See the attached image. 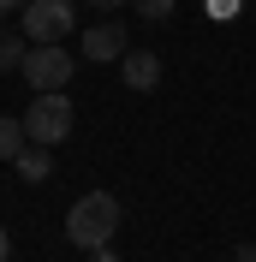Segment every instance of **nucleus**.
<instances>
[{"mask_svg":"<svg viewBox=\"0 0 256 262\" xmlns=\"http://www.w3.org/2000/svg\"><path fill=\"white\" fill-rule=\"evenodd\" d=\"M6 256H12V238H6V227H0V262H6Z\"/></svg>","mask_w":256,"mask_h":262,"instance_id":"14","label":"nucleus"},{"mask_svg":"<svg viewBox=\"0 0 256 262\" xmlns=\"http://www.w3.org/2000/svg\"><path fill=\"white\" fill-rule=\"evenodd\" d=\"M24 54H30V42L12 30H0V72H12V66H24Z\"/></svg>","mask_w":256,"mask_h":262,"instance_id":"9","label":"nucleus"},{"mask_svg":"<svg viewBox=\"0 0 256 262\" xmlns=\"http://www.w3.org/2000/svg\"><path fill=\"white\" fill-rule=\"evenodd\" d=\"M18 173H24V179H30V185H42V179H48V173H54L48 149H42V143H24V155H18Z\"/></svg>","mask_w":256,"mask_h":262,"instance_id":"8","label":"nucleus"},{"mask_svg":"<svg viewBox=\"0 0 256 262\" xmlns=\"http://www.w3.org/2000/svg\"><path fill=\"white\" fill-rule=\"evenodd\" d=\"M119 72H125L131 90H155V83H161V60H155V54H143V48H131L125 60H119Z\"/></svg>","mask_w":256,"mask_h":262,"instance_id":"6","label":"nucleus"},{"mask_svg":"<svg viewBox=\"0 0 256 262\" xmlns=\"http://www.w3.org/2000/svg\"><path fill=\"white\" fill-rule=\"evenodd\" d=\"M24 143H30V137H24V119L0 114V161H18V155H24Z\"/></svg>","mask_w":256,"mask_h":262,"instance_id":"7","label":"nucleus"},{"mask_svg":"<svg viewBox=\"0 0 256 262\" xmlns=\"http://www.w3.org/2000/svg\"><path fill=\"white\" fill-rule=\"evenodd\" d=\"M90 262H119V256H113V245H108V250H90Z\"/></svg>","mask_w":256,"mask_h":262,"instance_id":"12","label":"nucleus"},{"mask_svg":"<svg viewBox=\"0 0 256 262\" xmlns=\"http://www.w3.org/2000/svg\"><path fill=\"white\" fill-rule=\"evenodd\" d=\"M113 232H119V203H113V191H90V196H78V203L66 209V238L78 250H108Z\"/></svg>","mask_w":256,"mask_h":262,"instance_id":"1","label":"nucleus"},{"mask_svg":"<svg viewBox=\"0 0 256 262\" xmlns=\"http://www.w3.org/2000/svg\"><path fill=\"white\" fill-rule=\"evenodd\" d=\"M131 6H137L149 24H161V18H173V6H179V0H131Z\"/></svg>","mask_w":256,"mask_h":262,"instance_id":"10","label":"nucleus"},{"mask_svg":"<svg viewBox=\"0 0 256 262\" xmlns=\"http://www.w3.org/2000/svg\"><path fill=\"white\" fill-rule=\"evenodd\" d=\"M24 137L42 143V149L72 137V101H66V90H60V96H36L30 107H24Z\"/></svg>","mask_w":256,"mask_h":262,"instance_id":"3","label":"nucleus"},{"mask_svg":"<svg viewBox=\"0 0 256 262\" xmlns=\"http://www.w3.org/2000/svg\"><path fill=\"white\" fill-rule=\"evenodd\" d=\"M24 6H30V0H0V12H24Z\"/></svg>","mask_w":256,"mask_h":262,"instance_id":"13","label":"nucleus"},{"mask_svg":"<svg viewBox=\"0 0 256 262\" xmlns=\"http://www.w3.org/2000/svg\"><path fill=\"white\" fill-rule=\"evenodd\" d=\"M18 72H24V83H30L36 96H60L66 78H72V60H66V48L54 42V48H30Z\"/></svg>","mask_w":256,"mask_h":262,"instance_id":"4","label":"nucleus"},{"mask_svg":"<svg viewBox=\"0 0 256 262\" xmlns=\"http://www.w3.org/2000/svg\"><path fill=\"white\" fill-rule=\"evenodd\" d=\"M83 6H96V12H108V18H113L119 6H131V0H83Z\"/></svg>","mask_w":256,"mask_h":262,"instance_id":"11","label":"nucleus"},{"mask_svg":"<svg viewBox=\"0 0 256 262\" xmlns=\"http://www.w3.org/2000/svg\"><path fill=\"white\" fill-rule=\"evenodd\" d=\"M66 30H72V6L66 0H30L18 12V36L30 48H54V42H66Z\"/></svg>","mask_w":256,"mask_h":262,"instance_id":"2","label":"nucleus"},{"mask_svg":"<svg viewBox=\"0 0 256 262\" xmlns=\"http://www.w3.org/2000/svg\"><path fill=\"white\" fill-rule=\"evenodd\" d=\"M83 54H90V60H125L131 54L125 24H119V18H96V24L83 30Z\"/></svg>","mask_w":256,"mask_h":262,"instance_id":"5","label":"nucleus"}]
</instances>
